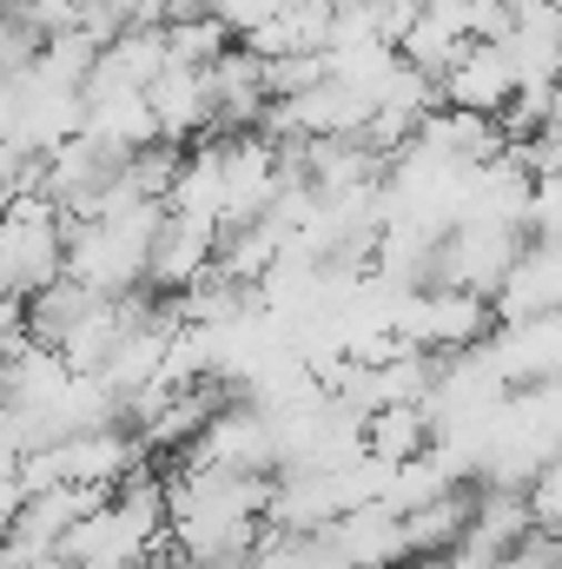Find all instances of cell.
Instances as JSON below:
<instances>
[{
	"mask_svg": "<svg viewBox=\"0 0 562 569\" xmlns=\"http://www.w3.org/2000/svg\"><path fill=\"white\" fill-rule=\"evenodd\" d=\"M212 259H219V226L185 219V212H165L159 232H152V252H145V291L172 298V291H185L192 279H205Z\"/></svg>",
	"mask_w": 562,
	"mask_h": 569,
	"instance_id": "8992f818",
	"label": "cell"
},
{
	"mask_svg": "<svg viewBox=\"0 0 562 569\" xmlns=\"http://www.w3.org/2000/svg\"><path fill=\"white\" fill-rule=\"evenodd\" d=\"M398 517H404V550H411V557L456 550V537H463V523H470V483H450V490L423 497V503L398 510Z\"/></svg>",
	"mask_w": 562,
	"mask_h": 569,
	"instance_id": "4fadbf2b",
	"label": "cell"
},
{
	"mask_svg": "<svg viewBox=\"0 0 562 569\" xmlns=\"http://www.w3.org/2000/svg\"><path fill=\"white\" fill-rule=\"evenodd\" d=\"M556 120H562V67H556Z\"/></svg>",
	"mask_w": 562,
	"mask_h": 569,
	"instance_id": "44dd1931",
	"label": "cell"
},
{
	"mask_svg": "<svg viewBox=\"0 0 562 569\" xmlns=\"http://www.w3.org/2000/svg\"><path fill=\"white\" fill-rule=\"evenodd\" d=\"M67 272V219L60 212H0V291L27 298Z\"/></svg>",
	"mask_w": 562,
	"mask_h": 569,
	"instance_id": "277c9868",
	"label": "cell"
},
{
	"mask_svg": "<svg viewBox=\"0 0 562 569\" xmlns=\"http://www.w3.org/2000/svg\"><path fill=\"white\" fill-rule=\"evenodd\" d=\"M530 523L562 537V450L536 470V477H530Z\"/></svg>",
	"mask_w": 562,
	"mask_h": 569,
	"instance_id": "e0dca14e",
	"label": "cell"
},
{
	"mask_svg": "<svg viewBox=\"0 0 562 569\" xmlns=\"http://www.w3.org/2000/svg\"><path fill=\"white\" fill-rule=\"evenodd\" d=\"M165 206H133L120 219H67V279L93 284L107 298L145 284V252L159 232Z\"/></svg>",
	"mask_w": 562,
	"mask_h": 569,
	"instance_id": "6da1fadb",
	"label": "cell"
},
{
	"mask_svg": "<svg viewBox=\"0 0 562 569\" xmlns=\"http://www.w3.org/2000/svg\"><path fill=\"white\" fill-rule=\"evenodd\" d=\"M159 27H165V60H179V67H212V60L232 47V27H225L212 7L172 13V20H159Z\"/></svg>",
	"mask_w": 562,
	"mask_h": 569,
	"instance_id": "5bb4252c",
	"label": "cell"
},
{
	"mask_svg": "<svg viewBox=\"0 0 562 569\" xmlns=\"http://www.w3.org/2000/svg\"><path fill=\"white\" fill-rule=\"evenodd\" d=\"M185 463H212V470H265L279 477V418L259 411L252 398H225L205 430L185 443Z\"/></svg>",
	"mask_w": 562,
	"mask_h": 569,
	"instance_id": "3957f363",
	"label": "cell"
},
{
	"mask_svg": "<svg viewBox=\"0 0 562 569\" xmlns=\"http://www.w3.org/2000/svg\"><path fill=\"white\" fill-rule=\"evenodd\" d=\"M516 80H523V73H516V60H510L503 40H470V47L436 73V93H443V107L503 120V107L516 100Z\"/></svg>",
	"mask_w": 562,
	"mask_h": 569,
	"instance_id": "5b68a950",
	"label": "cell"
},
{
	"mask_svg": "<svg viewBox=\"0 0 562 569\" xmlns=\"http://www.w3.org/2000/svg\"><path fill=\"white\" fill-rule=\"evenodd\" d=\"M530 232L523 226H496V219H456L443 239H436V259H430V284H470V291H496L503 272L523 259Z\"/></svg>",
	"mask_w": 562,
	"mask_h": 569,
	"instance_id": "7a4b0ae2",
	"label": "cell"
},
{
	"mask_svg": "<svg viewBox=\"0 0 562 569\" xmlns=\"http://www.w3.org/2000/svg\"><path fill=\"white\" fill-rule=\"evenodd\" d=\"M73 569H145V563H120V557H93V563H73Z\"/></svg>",
	"mask_w": 562,
	"mask_h": 569,
	"instance_id": "ffe728a7",
	"label": "cell"
},
{
	"mask_svg": "<svg viewBox=\"0 0 562 569\" xmlns=\"http://www.w3.org/2000/svg\"><path fill=\"white\" fill-rule=\"evenodd\" d=\"M205 80H212V133H245V127H259L265 120V60L239 40V47H225L212 67H205Z\"/></svg>",
	"mask_w": 562,
	"mask_h": 569,
	"instance_id": "ba28073f",
	"label": "cell"
},
{
	"mask_svg": "<svg viewBox=\"0 0 562 569\" xmlns=\"http://www.w3.org/2000/svg\"><path fill=\"white\" fill-rule=\"evenodd\" d=\"M324 550L344 569L411 563V550H404V517H398L391 503H358V510H344L338 523H324Z\"/></svg>",
	"mask_w": 562,
	"mask_h": 569,
	"instance_id": "52a82bcc",
	"label": "cell"
},
{
	"mask_svg": "<svg viewBox=\"0 0 562 569\" xmlns=\"http://www.w3.org/2000/svg\"><path fill=\"white\" fill-rule=\"evenodd\" d=\"M20 569H73V563H67L60 550H47V557H33V563H20Z\"/></svg>",
	"mask_w": 562,
	"mask_h": 569,
	"instance_id": "d6986e66",
	"label": "cell"
},
{
	"mask_svg": "<svg viewBox=\"0 0 562 569\" xmlns=\"http://www.w3.org/2000/svg\"><path fill=\"white\" fill-rule=\"evenodd\" d=\"M259 60H284V53H324L331 47V0H284L279 13H265L252 33H239Z\"/></svg>",
	"mask_w": 562,
	"mask_h": 569,
	"instance_id": "8fae6325",
	"label": "cell"
},
{
	"mask_svg": "<svg viewBox=\"0 0 562 569\" xmlns=\"http://www.w3.org/2000/svg\"><path fill=\"white\" fill-rule=\"evenodd\" d=\"M463 47H470V40L450 27V13H443V7H418V20H411V27H404V40H398V53H404L411 67H423V73H443Z\"/></svg>",
	"mask_w": 562,
	"mask_h": 569,
	"instance_id": "9a60e30c",
	"label": "cell"
},
{
	"mask_svg": "<svg viewBox=\"0 0 562 569\" xmlns=\"http://www.w3.org/2000/svg\"><path fill=\"white\" fill-rule=\"evenodd\" d=\"M430 411H423V398H384V405H371L364 411V450L371 457H384V463H411L430 450Z\"/></svg>",
	"mask_w": 562,
	"mask_h": 569,
	"instance_id": "7c38bea8",
	"label": "cell"
},
{
	"mask_svg": "<svg viewBox=\"0 0 562 569\" xmlns=\"http://www.w3.org/2000/svg\"><path fill=\"white\" fill-rule=\"evenodd\" d=\"M100 47H107L100 33H87V27H60V33H47V40H40L33 73H47V80H60V87H87V73H93Z\"/></svg>",
	"mask_w": 562,
	"mask_h": 569,
	"instance_id": "2e32d148",
	"label": "cell"
},
{
	"mask_svg": "<svg viewBox=\"0 0 562 569\" xmlns=\"http://www.w3.org/2000/svg\"><path fill=\"white\" fill-rule=\"evenodd\" d=\"M530 232L536 239H562V172H543L530 186Z\"/></svg>",
	"mask_w": 562,
	"mask_h": 569,
	"instance_id": "ac0fdd59",
	"label": "cell"
},
{
	"mask_svg": "<svg viewBox=\"0 0 562 569\" xmlns=\"http://www.w3.org/2000/svg\"><path fill=\"white\" fill-rule=\"evenodd\" d=\"M145 107H152L159 140H199V133H212V80H205V67L165 60L159 80L145 87Z\"/></svg>",
	"mask_w": 562,
	"mask_h": 569,
	"instance_id": "9c48e42d",
	"label": "cell"
},
{
	"mask_svg": "<svg viewBox=\"0 0 562 569\" xmlns=\"http://www.w3.org/2000/svg\"><path fill=\"white\" fill-rule=\"evenodd\" d=\"M490 305H496V325L536 318V311H562V239L523 246V259L503 272V284L490 291Z\"/></svg>",
	"mask_w": 562,
	"mask_h": 569,
	"instance_id": "30bf717a",
	"label": "cell"
}]
</instances>
